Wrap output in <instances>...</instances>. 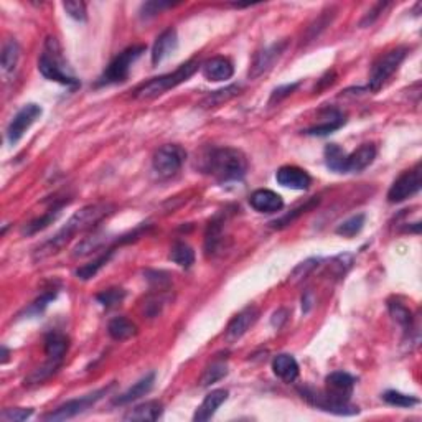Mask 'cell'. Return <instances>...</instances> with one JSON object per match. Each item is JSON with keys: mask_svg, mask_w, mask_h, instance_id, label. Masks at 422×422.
<instances>
[{"mask_svg": "<svg viewBox=\"0 0 422 422\" xmlns=\"http://www.w3.org/2000/svg\"><path fill=\"white\" fill-rule=\"evenodd\" d=\"M113 213H114V206L109 203H94L84 206V208L76 211V213L68 219L66 225H64L57 235L51 236L48 241H45V243L37 249L35 254H33V257H35L37 261L38 259L42 261L46 259V257L53 256V254H57L59 249L66 246L77 232L93 230L98 223H101L102 219Z\"/></svg>", "mask_w": 422, "mask_h": 422, "instance_id": "obj_1", "label": "cell"}, {"mask_svg": "<svg viewBox=\"0 0 422 422\" xmlns=\"http://www.w3.org/2000/svg\"><path fill=\"white\" fill-rule=\"evenodd\" d=\"M203 170L219 183L239 182L248 172V158L238 149H211L203 158Z\"/></svg>", "mask_w": 422, "mask_h": 422, "instance_id": "obj_2", "label": "cell"}, {"mask_svg": "<svg viewBox=\"0 0 422 422\" xmlns=\"http://www.w3.org/2000/svg\"><path fill=\"white\" fill-rule=\"evenodd\" d=\"M38 70L48 81H55L68 88H77L81 84L80 80L73 75L71 68L68 66L66 59L63 57L62 45L55 37H48L45 40L40 59H38Z\"/></svg>", "mask_w": 422, "mask_h": 422, "instance_id": "obj_3", "label": "cell"}, {"mask_svg": "<svg viewBox=\"0 0 422 422\" xmlns=\"http://www.w3.org/2000/svg\"><path fill=\"white\" fill-rule=\"evenodd\" d=\"M200 68V62L198 59H188L183 64H180L174 73H167V75L152 77L147 83L140 84L134 91V98L137 99H154L157 96H162L163 93L170 91V89L176 88V86L187 83L190 77L195 75Z\"/></svg>", "mask_w": 422, "mask_h": 422, "instance_id": "obj_4", "label": "cell"}, {"mask_svg": "<svg viewBox=\"0 0 422 422\" xmlns=\"http://www.w3.org/2000/svg\"><path fill=\"white\" fill-rule=\"evenodd\" d=\"M142 53H145L144 45L129 46V48L124 50L122 53L118 55V57H116L113 62L109 63V66L106 68L104 73L99 76L96 86H109V84L124 83V81L129 77L132 64H134L137 59L142 57Z\"/></svg>", "mask_w": 422, "mask_h": 422, "instance_id": "obj_5", "label": "cell"}, {"mask_svg": "<svg viewBox=\"0 0 422 422\" xmlns=\"http://www.w3.org/2000/svg\"><path fill=\"white\" fill-rule=\"evenodd\" d=\"M407 53V46H398V48L389 50L387 53L383 55V57L373 64L371 75H369L366 89H368V91H378V89L398 71V68L401 66V63L406 59Z\"/></svg>", "mask_w": 422, "mask_h": 422, "instance_id": "obj_6", "label": "cell"}, {"mask_svg": "<svg viewBox=\"0 0 422 422\" xmlns=\"http://www.w3.org/2000/svg\"><path fill=\"white\" fill-rule=\"evenodd\" d=\"M113 387H114V385H109L106 387H101V389L94 391V393L84 394V396H81V398L66 401L64 404H62V406H58L57 409H55V411H51L46 416H43V421H50V422L68 421V419H73V417L83 414V412L88 411V409H91L98 401H101V399L104 398V396L109 393Z\"/></svg>", "mask_w": 422, "mask_h": 422, "instance_id": "obj_7", "label": "cell"}, {"mask_svg": "<svg viewBox=\"0 0 422 422\" xmlns=\"http://www.w3.org/2000/svg\"><path fill=\"white\" fill-rule=\"evenodd\" d=\"M299 393L310 406L320 409V411L330 412V414L355 416L360 412L358 406H355V404H351L350 401H338V399L331 398L329 393L315 389V387H310V386L299 387Z\"/></svg>", "mask_w": 422, "mask_h": 422, "instance_id": "obj_8", "label": "cell"}, {"mask_svg": "<svg viewBox=\"0 0 422 422\" xmlns=\"http://www.w3.org/2000/svg\"><path fill=\"white\" fill-rule=\"evenodd\" d=\"M187 160V152L182 145L178 144H167L162 145L157 152L154 154L152 167L154 172L162 178L174 176L176 172L182 169V165Z\"/></svg>", "mask_w": 422, "mask_h": 422, "instance_id": "obj_9", "label": "cell"}, {"mask_svg": "<svg viewBox=\"0 0 422 422\" xmlns=\"http://www.w3.org/2000/svg\"><path fill=\"white\" fill-rule=\"evenodd\" d=\"M421 192V165L417 163L414 169L406 170L396 182L391 185L387 192V201L389 203H401L407 198L414 196Z\"/></svg>", "mask_w": 422, "mask_h": 422, "instance_id": "obj_10", "label": "cell"}, {"mask_svg": "<svg viewBox=\"0 0 422 422\" xmlns=\"http://www.w3.org/2000/svg\"><path fill=\"white\" fill-rule=\"evenodd\" d=\"M43 109L35 102H30L25 104L21 109L12 118L10 124L7 127V140L10 145H15L21 137L25 136V132L28 131L33 124L37 122V119L40 118Z\"/></svg>", "mask_w": 422, "mask_h": 422, "instance_id": "obj_11", "label": "cell"}, {"mask_svg": "<svg viewBox=\"0 0 422 422\" xmlns=\"http://www.w3.org/2000/svg\"><path fill=\"white\" fill-rule=\"evenodd\" d=\"M287 48V40L273 43L268 48L261 50L259 53H256V57L253 59L251 68H249V80H256L261 75H264L266 71H269L274 66V63L282 57V53Z\"/></svg>", "mask_w": 422, "mask_h": 422, "instance_id": "obj_12", "label": "cell"}, {"mask_svg": "<svg viewBox=\"0 0 422 422\" xmlns=\"http://www.w3.org/2000/svg\"><path fill=\"white\" fill-rule=\"evenodd\" d=\"M356 380L345 371H335L325 378V393L338 401H350Z\"/></svg>", "mask_w": 422, "mask_h": 422, "instance_id": "obj_13", "label": "cell"}, {"mask_svg": "<svg viewBox=\"0 0 422 422\" xmlns=\"http://www.w3.org/2000/svg\"><path fill=\"white\" fill-rule=\"evenodd\" d=\"M275 180L282 187L291 188V190H309L312 185V176L300 167L295 165H284L275 172Z\"/></svg>", "mask_w": 422, "mask_h": 422, "instance_id": "obj_14", "label": "cell"}, {"mask_svg": "<svg viewBox=\"0 0 422 422\" xmlns=\"http://www.w3.org/2000/svg\"><path fill=\"white\" fill-rule=\"evenodd\" d=\"M257 317H259V310H257V307H254V305H249V307L241 310L238 315L230 322V325H228L226 338L232 342V340L243 337V335L256 324Z\"/></svg>", "mask_w": 422, "mask_h": 422, "instance_id": "obj_15", "label": "cell"}, {"mask_svg": "<svg viewBox=\"0 0 422 422\" xmlns=\"http://www.w3.org/2000/svg\"><path fill=\"white\" fill-rule=\"evenodd\" d=\"M376 154L378 150L374 147V144H363L355 152L347 154L345 174H358V172L368 169L376 158Z\"/></svg>", "mask_w": 422, "mask_h": 422, "instance_id": "obj_16", "label": "cell"}, {"mask_svg": "<svg viewBox=\"0 0 422 422\" xmlns=\"http://www.w3.org/2000/svg\"><path fill=\"white\" fill-rule=\"evenodd\" d=\"M178 46V37H176L175 28H167L165 32H162L157 37V40L154 43L152 48V64L157 66L160 64L163 59H167L174 55V51Z\"/></svg>", "mask_w": 422, "mask_h": 422, "instance_id": "obj_17", "label": "cell"}, {"mask_svg": "<svg viewBox=\"0 0 422 422\" xmlns=\"http://www.w3.org/2000/svg\"><path fill=\"white\" fill-rule=\"evenodd\" d=\"M249 205L259 213H277L284 208V200L279 193L262 188L249 196Z\"/></svg>", "mask_w": 422, "mask_h": 422, "instance_id": "obj_18", "label": "cell"}, {"mask_svg": "<svg viewBox=\"0 0 422 422\" xmlns=\"http://www.w3.org/2000/svg\"><path fill=\"white\" fill-rule=\"evenodd\" d=\"M201 73L208 81H226L235 75V66L225 57H214L201 64Z\"/></svg>", "mask_w": 422, "mask_h": 422, "instance_id": "obj_19", "label": "cell"}, {"mask_svg": "<svg viewBox=\"0 0 422 422\" xmlns=\"http://www.w3.org/2000/svg\"><path fill=\"white\" fill-rule=\"evenodd\" d=\"M347 122L345 114L338 109H325L324 111V120L317 126L305 129L304 134L305 136H329L331 132L338 131L340 127H343V124Z\"/></svg>", "mask_w": 422, "mask_h": 422, "instance_id": "obj_20", "label": "cell"}, {"mask_svg": "<svg viewBox=\"0 0 422 422\" xmlns=\"http://www.w3.org/2000/svg\"><path fill=\"white\" fill-rule=\"evenodd\" d=\"M228 399V391L226 389H214L211 393L206 394L203 403L200 404V407L196 409L193 421L196 422H205L210 421L211 417L217 414V411L221 407V404H225Z\"/></svg>", "mask_w": 422, "mask_h": 422, "instance_id": "obj_21", "label": "cell"}, {"mask_svg": "<svg viewBox=\"0 0 422 422\" xmlns=\"http://www.w3.org/2000/svg\"><path fill=\"white\" fill-rule=\"evenodd\" d=\"M154 383H155V373L145 374L144 378H140L139 381L134 383V385L129 387L126 393L119 394L118 398L114 399V404L116 406H126V404L137 401V399L142 398V396L149 394L150 391H152Z\"/></svg>", "mask_w": 422, "mask_h": 422, "instance_id": "obj_22", "label": "cell"}, {"mask_svg": "<svg viewBox=\"0 0 422 422\" xmlns=\"http://www.w3.org/2000/svg\"><path fill=\"white\" fill-rule=\"evenodd\" d=\"M68 347H70V340L62 331H50L45 338V353L50 361L62 365V361L66 355Z\"/></svg>", "mask_w": 422, "mask_h": 422, "instance_id": "obj_23", "label": "cell"}, {"mask_svg": "<svg viewBox=\"0 0 422 422\" xmlns=\"http://www.w3.org/2000/svg\"><path fill=\"white\" fill-rule=\"evenodd\" d=\"M273 371L286 383H294L299 378V363L291 355H277L273 360Z\"/></svg>", "mask_w": 422, "mask_h": 422, "instance_id": "obj_24", "label": "cell"}, {"mask_svg": "<svg viewBox=\"0 0 422 422\" xmlns=\"http://www.w3.org/2000/svg\"><path fill=\"white\" fill-rule=\"evenodd\" d=\"M163 414V404L160 401H147L132 407L124 416L126 421H158Z\"/></svg>", "mask_w": 422, "mask_h": 422, "instance_id": "obj_25", "label": "cell"}, {"mask_svg": "<svg viewBox=\"0 0 422 422\" xmlns=\"http://www.w3.org/2000/svg\"><path fill=\"white\" fill-rule=\"evenodd\" d=\"M107 333L111 335V338L124 342V340L134 337L137 333V327L131 320H127L126 317H116L107 325Z\"/></svg>", "mask_w": 422, "mask_h": 422, "instance_id": "obj_26", "label": "cell"}, {"mask_svg": "<svg viewBox=\"0 0 422 422\" xmlns=\"http://www.w3.org/2000/svg\"><path fill=\"white\" fill-rule=\"evenodd\" d=\"M241 91H243V86H241V84H230V86H226V88H223V89H217V91L210 93L208 96H206L203 101H201V107H205V109H210V107L221 106L223 102H228L230 99L238 96Z\"/></svg>", "mask_w": 422, "mask_h": 422, "instance_id": "obj_27", "label": "cell"}, {"mask_svg": "<svg viewBox=\"0 0 422 422\" xmlns=\"http://www.w3.org/2000/svg\"><path fill=\"white\" fill-rule=\"evenodd\" d=\"M221 241H223V219L217 217L210 221L208 230H206V235H205L206 256H213V254L218 251Z\"/></svg>", "mask_w": 422, "mask_h": 422, "instance_id": "obj_28", "label": "cell"}, {"mask_svg": "<svg viewBox=\"0 0 422 422\" xmlns=\"http://www.w3.org/2000/svg\"><path fill=\"white\" fill-rule=\"evenodd\" d=\"M63 206H64V203H59L57 206H53V208L46 211V213L43 214V217L33 219V221H30L28 225L24 228V231H21V232H24V235L30 236V235H35V232H38V231L45 230L46 226L53 225V223L58 219L59 214H62Z\"/></svg>", "mask_w": 422, "mask_h": 422, "instance_id": "obj_29", "label": "cell"}, {"mask_svg": "<svg viewBox=\"0 0 422 422\" xmlns=\"http://www.w3.org/2000/svg\"><path fill=\"white\" fill-rule=\"evenodd\" d=\"M325 163L331 172L345 174V165H347L345 150L337 144H329L325 147Z\"/></svg>", "mask_w": 422, "mask_h": 422, "instance_id": "obj_30", "label": "cell"}, {"mask_svg": "<svg viewBox=\"0 0 422 422\" xmlns=\"http://www.w3.org/2000/svg\"><path fill=\"white\" fill-rule=\"evenodd\" d=\"M113 254H114V249L109 248V249H106V253L101 254V256H99L98 259H94L93 262H89V264L81 266L80 269H76L77 279H81V281H89V279H93L94 275H96L99 270L104 268L107 262L111 261Z\"/></svg>", "mask_w": 422, "mask_h": 422, "instance_id": "obj_31", "label": "cell"}, {"mask_svg": "<svg viewBox=\"0 0 422 422\" xmlns=\"http://www.w3.org/2000/svg\"><path fill=\"white\" fill-rule=\"evenodd\" d=\"M20 58V46L15 40H8L2 48V57H0V66H2L3 75H8L15 70L17 63Z\"/></svg>", "mask_w": 422, "mask_h": 422, "instance_id": "obj_32", "label": "cell"}, {"mask_svg": "<svg viewBox=\"0 0 422 422\" xmlns=\"http://www.w3.org/2000/svg\"><path fill=\"white\" fill-rule=\"evenodd\" d=\"M169 257L176 266L188 269L192 268L193 262H195V251H193L192 246H188L187 243H175Z\"/></svg>", "mask_w": 422, "mask_h": 422, "instance_id": "obj_33", "label": "cell"}, {"mask_svg": "<svg viewBox=\"0 0 422 422\" xmlns=\"http://www.w3.org/2000/svg\"><path fill=\"white\" fill-rule=\"evenodd\" d=\"M318 203H320V200H318V198H310L309 201H305V203L299 205V206H297V208L292 210L291 213L284 214L282 218L275 219V221L270 223V225H273V228H277V230H279V228L288 226V225H291V223H294L297 218H299V217H302V214L307 213V211H310V210H313V208H315V206H317Z\"/></svg>", "mask_w": 422, "mask_h": 422, "instance_id": "obj_34", "label": "cell"}, {"mask_svg": "<svg viewBox=\"0 0 422 422\" xmlns=\"http://www.w3.org/2000/svg\"><path fill=\"white\" fill-rule=\"evenodd\" d=\"M387 307H389V313L391 317H393V320L398 322V324L404 329V331H409V333H411L412 325H414V317H412L411 310H409L404 304L398 302V300H396V302H389Z\"/></svg>", "mask_w": 422, "mask_h": 422, "instance_id": "obj_35", "label": "cell"}, {"mask_svg": "<svg viewBox=\"0 0 422 422\" xmlns=\"http://www.w3.org/2000/svg\"><path fill=\"white\" fill-rule=\"evenodd\" d=\"M106 238L102 235H94V236H89V238H86L81 241L80 244L75 248V251H73V256L75 257H83V256H88V254H91L94 251H98L99 248L104 246L106 243Z\"/></svg>", "mask_w": 422, "mask_h": 422, "instance_id": "obj_36", "label": "cell"}, {"mask_svg": "<svg viewBox=\"0 0 422 422\" xmlns=\"http://www.w3.org/2000/svg\"><path fill=\"white\" fill-rule=\"evenodd\" d=\"M383 399H385L389 406H396V407H412L416 406V404H419V399H417L416 396L399 393V391L394 389L386 391V393L383 394Z\"/></svg>", "mask_w": 422, "mask_h": 422, "instance_id": "obj_37", "label": "cell"}, {"mask_svg": "<svg viewBox=\"0 0 422 422\" xmlns=\"http://www.w3.org/2000/svg\"><path fill=\"white\" fill-rule=\"evenodd\" d=\"M365 226V214H355V217L348 218L347 221H343L342 225L337 228V235L345 236V238H353L358 232L363 230Z\"/></svg>", "mask_w": 422, "mask_h": 422, "instance_id": "obj_38", "label": "cell"}, {"mask_svg": "<svg viewBox=\"0 0 422 422\" xmlns=\"http://www.w3.org/2000/svg\"><path fill=\"white\" fill-rule=\"evenodd\" d=\"M124 299H126V291L124 288H107V291L96 295L98 302L106 309L114 307V305L122 302Z\"/></svg>", "mask_w": 422, "mask_h": 422, "instance_id": "obj_39", "label": "cell"}, {"mask_svg": "<svg viewBox=\"0 0 422 422\" xmlns=\"http://www.w3.org/2000/svg\"><path fill=\"white\" fill-rule=\"evenodd\" d=\"M226 373H228V368L225 363H213L210 368H206L203 376H201L200 385L203 387L213 385V383H217L221 380V378H225Z\"/></svg>", "mask_w": 422, "mask_h": 422, "instance_id": "obj_40", "label": "cell"}, {"mask_svg": "<svg viewBox=\"0 0 422 422\" xmlns=\"http://www.w3.org/2000/svg\"><path fill=\"white\" fill-rule=\"evenodd\" d=\"M63 8L71 19L76 21H86L88 15H86V6L84 2H77V0H70V2H63Z\"/></svg>", "mask_w": 422, "mask_h": 422, "instance_id": "obj_41", "label": "cell"}, {"mask_svg": "<svg viewBox=\"0 0 422 422\" xmlns=\"http://www.w3.org/2000/svg\"><path fill=\"white\" fill-rule=\"evenodd\" d=\"M32 414H33V409L14 407V409H6V411L0 414V417L7 422H20V421H27L28 417H32Z\"/></svg>", "mask_w": 422, "mask_h": 422, "instance_id": "obj_42", "label": "cell"}, {"mask_svg": "<svg viewBox=\"0 0 422 422\" xmlns=\"http://www.w3.org/2000/svg\"><path fill=\"white\" fill-rule=\"evenodd\" d=\"M55 297H57V292H46V294H43L40 299H37L35 302L30 305L27 313L28 315H40L43 310L48 307L51 300H55Z\"/></svg>", "mask_w": 422, "mask_h": 422, "instance_id": "obj_43", "label": "cell"}, {"mask_svg": "<svg viewBox=\"0 0 422 422\" xmlns=\"http://www.w3.org/2000/svg\"><path fill=\"white\" fill-rule=\"evenodd\" d=\"M169 7H172V3L169 2H147L142 6L140 17L142 19H149V17L160 14L163 8H169Z\"/></svg>", "mask_w": 422, "mask_h": 422, "instance_id": "obj_44", "label": "cell"}, {"mask_svg": "<svg viewBox=\"0 0 422 422\" xmlns=\"http://www.w3.org/2000/svg\"><path fill=\"white\" fill-rule=\"evenodd\" d=\"M297 88H299V83L286 84V86H281V88L274 89V91H273V96H270V104H273V102H275V101L279 102V101H281V99H284V98L291 96V94L294 93Z\"/></svg>", "mask_w": 422, "mask_h": 422, "instance_id": "obj_45", "label": "cell"}, {"mask_svg": "<svg viewBox=\"0 0 422 422\" xmlns=\"http://www.w3.org/2000/svg\"><path fill=\"white\" fill-rule=\"evenodd\" d=\"M387 6V3H378L376 7L373 8L371 12H368V15L365 17L363 20H361V27H368V25H371L374 20L378 19V17H380V14L383 10H385V7Z\"/></svg>", "mask_w": 422, "mask_h": 422, "instance_id": "obj_46", "label": "cell"}, {"mask_svg": "<svg viewBox=\"0 0 422 422\" xmlns=\"http://www.w3.org/2000/svg\"><path fill=\"white\" fill-rule=\"evenodd\" d=\"M7 360H8V350H7V347H2V363L6 365Z\"/></svg>", "mask_w": 422, "mask_h": 422, "instance_id": "obj_47", "label": "cell"}]
</instances>
